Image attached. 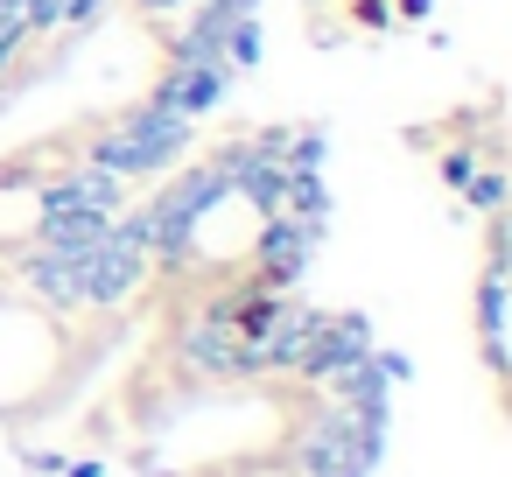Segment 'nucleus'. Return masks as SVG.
<instances>
[{
    "label": "nucleus",
    "mask_w": 512,
    "mask_h": 477,
    "mask_svg": "<svg viewBox=\"0 0 512 477\" xmlns=\"http://www.w3.org/2000/svg\"><path fill=\"white\" fill-rule=\"evenodd\" d=\"M232 71H176V64H162V78L148 85V106H162V113H176V120H211L225 99H232Z\"/></svg>",
    "instance_id": "obj_7"
},
{
    "label": "nucleus",
    "mask_w": 512,
    "mask_h": 477,
    "mask_svg": "<svg viewBox=\"0 0 512 477\" xmlns=\"http://www.w3.org/2000/svg\"><path fill=\"white\" fill-rule=\"evenodd\" d=\"M505 267H477V344H505Z\"/></svg>",
    "instance_id": "obj_11"
},
{
    "label": "nucleus",
    "mask_w": 512,
    "mask_h": 477,
    "mask_svg": "<svg viewBox=\"0 0 512 477\" xmlns=\"http://www.w3.org/2000/svg\"><path fill=\"white\" fill-rule=\"evenodd\" d=\"M106 225L113 218H99V211H36V239L57 246V253H71V260H85L106 239Z\"/></svg>",
    "instance_id": "obj_10"
},
{
    "label": "nucleus",
    "mask_w": 512,
    "mask_h": 477,
    "mask_svg": "<svg viewBox=\"0 0 512 477\" xmlns=\"http://www.w3.org/2000/svg\"><path fill=\"white\" fill-rule=\"evenodd\" d=\"M190 148H197V120H176V113H162V106L134 99L127 113L99 120V127H92V141H85L78 155H92V162H99V169H113L120 183H155V176H169Z\"/></svg>",
    "instance_id": "obj_1"
},
{
    "label": "nucleus",
    "mask_w": 512,
    "mask_h": 477,
    "mask_svg": "<svg viewBox=\"0 0 512 477\" xmlns=\"http://www.w3.org/2000/svg\"><path fill=\"white\" fill-rule=\"evenodd\" d=\"M57 8H64V22H57V36H92L113 8H120V0H57Z\"/></svg>",
    "instance_id": "obj_16"
},
{
    "label": "nucleus",
    "mask_w": 512,
    "mask_h": 477,
    "mask_svg": "<svg viewBox=\"0 0 512 477\" xmlns=\"http://www.w3.org/2000/svg\"><path fill=\"white\" fill-rule=\"evenodd\" d=\"M372 351V316H358V309H344V316H330V309H316V337H309V351L295 358V379H330V372H344V365H358Z\"/></svg>",
    "instance_id": "obj_6"
},
{
    "label": "nucleus",
    "mask_w": 512,
    "mask_h": 477,
    "mask_svg": "<svg viewBox=\"0 0 512 477\" xmlns=\"http://www.w3.org/2000/svg\"><path fill=\"white\" fill-rule=\"evenodd\" d=\"M330 477H358V470H330Z\"/></svg>",
    "instance_id": "obj_20"
},
{
    "label": "nucleus",
    "mask_w": 512,
    "mask_h": 477,
    "mask_svg": "<svg viewBox=\"0 0 512 477\" xmlns=\"http://www.w3.org/2000/svg\"><path fill=\"white\" fill-rule=\"evenodd\" d=\"M176 358H183L197 379H260V351H253V344H239V330L225 323V302H211L204 316H190V323H183Z\"/></svg>",
    "instance_id": "obj_3"
},
{
    "label": "nucleus",
    "mask_w": 512,
    "mask_h": 477,
    "mask_svg": "<svg viewBox=\"0 0 512 477\" xmlns=\"http://www.w3.org/2000/svg\"><path fill=\"white\" fill-rule=\"evenodd\" d=\"M57 183L71 190V204L78 211H99V218H120L127 204H134V183H120L113 169H99L92 155H71L64 169H57Z\"/></svg>",
    "instance_id": "obj_8"
},
{
    "label": "nucleus",
    "mask_w": 512,
    "mask_h": 477,
    "mask_svg": "<svg viewBox=\"0 0 512 477\" xmlns=\"http://www.w3.org/2000/svg\"><path fill=\"white\" fill-rule=\"evenodd\" d=\"M316 246H323V232H309L302 218H288V211H274V218H260V239H253V288H274V295H295V281L309 274V260H316Z\"/></svg>",
    "instance_id": "obj_4"
},
{
    "label": "nucleus",
    "mask_w": 512,
    "mask_h": 477,
    "mask_svg": "<svg viewBox=\"0 0 512 477\" xmlns=\"http://www.w3.org/2000/svg\"><path fill=\"white\" fill-rule=\"evenodd\" d=\"M127 8H134L141 22H176V15L190 8V0H127Z\"/></svg>",
    "instance_id": "obj_18"
},
{
    "label": "nucleus",
    "mask_w": 512,
    "mask_h": 477,
    "mask_svg": "<svg viewBox=\"0 0 512 477\" xmlns=\"http://www.w3.org/2000/svg\"><path fill=\"white\" fill-rule=\"evenodd\" d=\"M8 274H15L43 309H57V316H78V309H85V260H71V253H57V246H43V239H29L22 253H8Z\"/></svg>",
    "instance_id": "obj_5"
},
{
    "label": "nucleus",
    "mask_w": 512,
    "mask_h": 477,
    "mask_svg": "<svg viewBox=\"0 0 512 477\" xmlns=\"http://www.w3.org/2000/svg\"><path fill=\"white\" fill-rule=\"evenodd\" d=\"M393 15H400V22H428V15H435V0H400Z\"/></svg>",
    "instance_id": "obj_19"
},
{
    "label": "nucleus",
    "mask_w": 512,
    "mask_h": 477,
    "mask_svg": "<svg viewBox=\"0 0 512 477\" xmlns=\"http://www.w3.org/2000/svg\"><path fill=\"white\" fill-rule=\"evenodd\" d=\"M477 169H484V155H477V148H463V141H449V148L435 155V176H442V190H449V197H463V183H470Z\"/></svg>",
    "instance_id": "obj_15"
},
{
    "label": "nucleus",
    "mask_w": 512,
    "mask_h": 477,
    "mask_svg": "<svg viewBox=\"0 0 512 477\" xmlns=\"http://www.w3.org/2000/svg\"><path fill=\"white\" fill-rule=\"evenodd\" d=\"M225 204V183L211 176V162L204 155H183L176 169H169V183L148 197V211H155V239H148V267H190V253H197V232H204V218Z\"/></svg>",
    "instance_id": "obj_2"
},
{
    "label": "nucleus",
    "mask_w": 512,
    "mask_h": 477,
    "mask_svg": "<svg viewBox=\"0 0 512 477\" xmlns=\"http://www.w3.org/2000/svg\"><path fill=\"white\" fill-rule=\"evenodd\" d=\"M281 169H330V134H323V127H288Z\"/></svg>",
    "instance_id": "obj_13"
},
{
    "label": "nucleus",
    "mask_w": 512,
    "mask_h": 477,
    "mask_svg": "<svg viewBox=\"0 0 512 477\" xmlns=\"http://www.w3.org/2000/svg\"><path fill=\"white\" fill-rule=\"evenodd\" d=\"M281 211H288V218H302L309 232H330L337 197H330L323 169H281Z\"/></svg>",
    "instance_id": "obj_9"
},
{
    "label": "nucleus",
    "mask_w": 512,
    "mask_h": 477,
    "mask_svg": "<svg viewBox=\"0 0 512 477\" xmlns=\"http://www.w3.org/2000/svg\"><path fill=\"white\" fill-rule=\"evenodd\" d=\"M351 22H358L365 36H386V29H393V0H351Z\"/></svg>",
    "instance_id": "obj_17"
},
{
    "label": "nucleus",
    "mask_w": 512,
    "mask_h": 477,
    "mask_svg": "<svg viewBox=\"0 0 512 477\" xmlns=\"http://www.w3.org/2000/svg\"><path fill=\"white\" fill-rule=\"evenodd\" d=\"M260 50H267V36H260V15H239V22L225 29V71H232V78H246V71L260 64Z\"/></svg>",
    "instance_id": "obj_12"
},
{
    "label": "nucleus",
    "mask_w": 512,
    "mask_h": 477,
    "mask_svg": "<svg viewBox=\"0 0 512 477\" xmlns=\"http://www.w3.org/2000/svg\"><path fill=\"white\" fill-rule=\"evenodd\" d=\"M505 197H512V190H505V169H498V162H484V169L463 183V197H456V204H463V211H477V218H491V211H505Z\"/></svg>",
    "instance_id": "obj_14"
}]
</instances>
